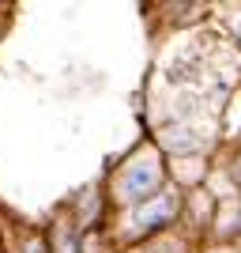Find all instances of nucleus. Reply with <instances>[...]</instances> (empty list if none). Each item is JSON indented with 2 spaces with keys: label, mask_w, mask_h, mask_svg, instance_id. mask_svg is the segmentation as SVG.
Segmentation results:
<instances>
[{
  "label": "nucleus",
  "mask_w": 241,
  "mask_h": 253,
  "mask_svg": "<svg viewBox=\"0 0 241 253\" xmlns=\"http://www.w3.org/2000/svg\"><path fill=\"white\" fill-rule=\"evenodd\" d=\"M173 211H177V201L170 197V193H162L151 208L143 204V211H139V227H147V231H155V227H162V223L173 219Z\"/></svg>",
  "instance_id": "2"
},
{
  "label": "nucleus",
  "mask_w": 241,
  "mask_h": 253,
  "mask_svg": "<svg viewBox=\"0 0 241 253\" xmlns=\"http://www.w3.org/2000/svg\"><path fill=\"white\" fill-rule=\"evenodd\" d=\"M158 185V170L147 167V163H136V167H128V174L121 178V197L125 201H143L151 197Z\"/></svg>",
  "instance_id": "1"
}]
</instances>
